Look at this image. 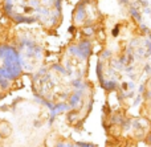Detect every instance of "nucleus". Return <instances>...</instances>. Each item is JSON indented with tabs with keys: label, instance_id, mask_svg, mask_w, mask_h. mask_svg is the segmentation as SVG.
<instances>
[{
	"label": "nucleus",
	"instance_id": "f03ea898",
	"mask_svg": "<svg viewBox=\"0 0 151 147\" xmlns=\"http://www.w3.org/2000/svg\"><path fill=\"white\" fill-rule=\"evenodd\" d=\"M102 84H104V86L106 87L107 90H113V89H115V82H104V81H102Z\"/></svg>",
	"mask_w": 151,
	"mask_h": 147
},
{
	"label": "nucleus",
	"instance_id": "f257e3e1",
	"mask_svg": "<svg viewBox=\"0 0 151 147\" xmlns=\"http://www.w3.org/2000/svg\"><path fill=\"white\" fill-rule=\"evenodd\" d=\"M0 54L4 58L5 64V70L8 74V80L16 78L19 74L21 73V65H20V58H19L17 53L12 49V48H1L0 49Z\"/></svg>",
	"mask_w": 151,
	"mask_h": 147
}]
</instances>
